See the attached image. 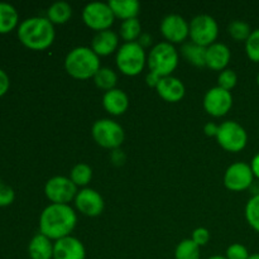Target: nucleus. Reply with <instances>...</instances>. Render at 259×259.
<instances>
[{"label":"nucleus","instance_id":"9d476101","mask_svg":"<svg viewBox=\"0 0 259 259\" xmlns=\"http://www.w3.org/2000/svg\"><path fill=\"white\" fill-rule=\"evenodd\" d=\"M77 186L71 181L70 177L55 176L47 181L45 194L52 204L68 205L77 195Z\"/></svg>","mask_w":259,"mask_h":259},{"label":"nucleus","instance_id":"393cba45","mask_svg":"<svg viewBox=\"0 0 259 259\" xmlns=\"http://www.w3.org/2000/svg\"><path fill=\"white\" fill-rule=\"evenodd\" d=\"M93 78L95 85L105 93L115 89L116 82H118V75L115 73V71L109 67H101Z\"/></svg>","mask_w":259,"mask_h":259},{"label":"nucleus","instance_id":"f704fd0d","mask_svg":"<svg viewBox=\"0 0 259 259\" xmlns=\"http://www.w3.org/2000/svg\"><path fill=\"white\" fill-rule=\"evenodd\" d=\"M14 190L7 185L0 184V206H8L14 201Z\"/></svg>","mask_w":259,"mask_h":259},{"label":"nucleus","instance_id":"ea45409f","mask_svg":"<svg viewBox=\"0 0 259 259\" xmlns=\"http://www.w3.org/2000/svg\"><path fill=\"white\" fill-rule=\"evenodd\" d=\"M151 42H152L151 35H148V34H142L141 37H139V42H138V43H139V45H141L143 48L148 47V46L151 45Z\"/></svg>","mask_w":259,"mask_h":259},{"label":"nucleus","instance_id":"e433bc0d","mask_svg":"<svg viewBox=\"0 0 259 259\" xmlns=\"http://www.w3.org/2000/svg\"><path fill=\"white\" fill-rule=\"evenodd\" d=\"M204 132L207 137H215V138H217L218 132H219V126L215 123H211V121H210V123H207L206 125L204 126Z\"/></svg>","mask_w":259,"mask_h":259},{"label":"nucleus","instance_id":"79ce46f5","mask_svg":"<svg viewBox=\"0 0 259 259\" xmlns=\"http://www.w3.org/2000/svg\"><path fill=\"white\" fill-rule=\"evenodd\" d=\"M249 259H259V253H255V254H252Z\"/></svg>","mask_w":259,"mask_h":259},{"label":"nucleus","instance_id":"b1692460","mask_svg":"<svg viewBox=\"0 0 259 259\" xmlns=\"http://www.w3.org/2000/svg\"><path fill=\"white\" fill-rule=\"evenodd\" d=\"M72 15V8L66 2H57L47 10V18L52 24H65Z\"/></svg>","mask_w":259,"mask_h":259},{"label":"nucleus","instance_id":"4be33fe9","mask_svg":"<svg viewBox=\"0 0 259 259\" xmlns=\"http://www.w3.org/2000/svg\"><path fill=\"white\" fill-rule=\"evenodd\" d=\"M181 53L185 60L196 67L206 66V48L194 42L185 43L181 48Z\"/></svg>","mask_w":259,"mask_h":259},{"label":"nucleus","instance_id":"2f4dec72","mask_svg":"<svg viewBox=\"0 0 259 259\" xmlns=\"http://www.w3.org/2000/svg\"><path fill=\"white\" fill-rule=\"evenodd\" d=\"M238 82V76L235 73V71L230 70V68H227V70L222 71L218 77V86L224 90L230 91L232 89L235 88Z\"/></svg>","mask_w":259,"mask_h":259},{"label":"nucleus","instance_id":"20e7f679","mask_svg":"<svg viewBox=\"0 0 259 259\" xmlns=\"http://www.w3.org/2000/svg\"><path fill=\"white\" fill-rule=\"evenodd\" d=\"M147 65L149 67V72L154 73L158 77L172 76V72L179 65V53L174 45L161 42L151 50L147 58Z\"/></svg>","mask_w":259,"mask_h":259},{"label":"nucleus","instance_id":"58836bf2","mask_svg":"<svg viewBox=\"0 0 259 259\" xmlns=\"http://www.w3.org/2000/svg\"><path fill=\"white\" fill-rule=\"evenodd\" d=\"M250 168H252V172H253V175H254V177L259 179V153H257L254 157H253Z\"/></svg>","mask_w":259,"mask_h":259},{"label":"nucleus","instance_id":"4468645a","mask_svg":"<svg viewBox=\"0 0 259 259\" xmlns=\"http://www.w3.org/2000/svg\"><path fill=\"white\" fill-rule=\"evenodd\" d=\"M75 206L85 217L95 218L104 211V200L94 189H82L75 197Z\"/></svg>","mask_w":259,"mask_h":259},{"label":"nucleus","instance_id":"f3484780","mask_svg":"<svg viewBox=\"0 0 259 259\" xmlns=\"http://www.w3.org/2000/svg\"><path fill=\"white\" fill-rule=\"evenodd\" d=\"M230 58H232V52H230L229 47L224 43L215 42L214 45L206 48V67L211 68V70H227Z\"/></svg>","mask_w":259,"mask_h":259},{"label":"nucleus","instance_id":"423d86ee","mask_svg":"<svg viewBox=\"0 0 259 259\" xmlns=\"http://www.w3.org/2000/svg\"><path fill=\"white\" fill-rule=\"evenodd\" d=\"M91 134L96 143L106 149H118L123 144L125 134L119 123L111 119H100L94 123Z\"/></svg>","mask_w":259,"mask_h":259},{"label":"nucleus","instance_id":"bb28decb","mask_svg":"<svg viewBox=\"0 0 259 259\" xmlns=\"http://www.w3.org/2000/svg\"><path fill=\"white\" fill-rule=\"evenodd\" d=\"M200 247L192 239H184L175 250V259H200Z\"/></svg>","mask_w":259,"mask_h":259},{"label":"nucleus","instance_id":"72a5a7b5","mask_svg":"<svg viewBox=\"0 0 259 259\" xmlns=\"http://www.w3.org/2000/svg\"><path fill=\"white\" fill-rule=\"evenodd\" d=\"M191 239L196 243L199 247H204L210 240V232L206 228H197L192 232Z\"/></svg>","mask_w":259,"mask_h":259},{"label":"nucleus","instance_id":"1a4fd4ad","mask_svg":"<svg viewBox=\"0 0 259 259\" xmlns=\"http://www.w3.org/2000/svg\"><path fill=\"white\" fill-rule=\"evenodd\" d=\"M82 20L90 29L96 32L110 29L115 17L108 3H90L82 10Z\"/></svg>","mask_w":259,"mask_h":259},{"label":"nucleus","instance_id":"cd10ccee","mask_svg":"<svg viewBox=\"0 0 259 259\" xmlns=\"http://www.w3.org/2000/svg\"><path fill=\"white\" fill-rule=\"evenodd\" d=\"M91 177H93V169L86 163H77L70 172L71 181L77 187L86 186L91 181Z\"/></svg>","mask_w":259,"mask_h":259},{"label":"nucleus","instance_id":"dca6fc26","mask_svg":"<svg viewBox=\"0 0 259 259\" xmlns=\"http://www.w3.org/2000/svg\"><path fill=\"white\" fill-rule=\"evenodd\" d=\"M156 91L167 103H179L185 96V85L180 78L174 76L162 77L156 86Z\"/></svg>","mask_w":259,"mask_h":259},{"label":"nucleus","instance_id":"2eb2a0df","mask_svg":"<svg viewBox=\"0 0 259 259\" xmlns=\"http://www.w3.org/2000/svg\"><path fill=\"white\" fill-rule=\"evenodd\" d=\"M86 250L81 240L66 237L53 243V259H85Z\"/></svg>","mask_w":259,"mask_h":259},{"label":"nucleus","instance_id":"c03bdc74","mask_svg":"<svg viewBox=\"0 0 259 259\" xmlns=\"http://www.w3.org/2000/svg\"><path fill=\"white\" fill-rule=\"evenodd\" d=\"M0 184H2V182H0Z\"/></svg>","mask_w":259,"mask_h":259},{"label":"nucleus","instance_id":"c9c22d12","mask_svg":"<svg viewBox=\"0 0 259 259\" xmlns=\"http://www.w3.org/2000/svg\"><path fill=\"white\" fill-rule=\"evenodd\" d=\"M9 89V77L3 70H0V98L4 95Z\"/></svg>","mask_w":259,"mask_h":259},{"label":"nucleus","instance_id":"7ed1b4c3","mask_svg":"<svg viewBox=\"0 0 259 259\" xmlns=\"http://www.w3.org/2000/svg\"><path fill=\"white\" fill-rule=\"evenodd\" d=\"M100 68V57L85 46L73 48L65 58L66 72L76 80H89Z\"/></svg>","mask_w":259,"mask_h":259},{"label":"nucleus","instance_id":"4c0bfd02","mask_svg":"<svg viewBox=\"0 0 259 259\" xmlns=\"http://www.w3.org/2000/svg\"><path fill=\"white\" fill-rule=\"evenodd\" d=\"M159 80H161V77H158V76L154 75V73H152V72H149L148 75H147V78H146L147 85L151 86V88H154V89H156L157 83H158Z\"/></svg>","mask_w":259,"mask_h":259},{"label":"nucleus","instance_id":"37998d69","mask_svg":"<svg viewBox=\"0 0 259 259\" xmlns=\"http://www.w3.org/2000/svg\"><path fill=\"white\" fill-rule=\"evenodd\" d=\"M257 83L259 85V73H258V76H257Z\"/></svg>","mask_w":259,"mask_h":259},{"label":"nucleus","instance_id":"7c9ffc66","mask_svg":"<svg viewBox=\"0 0 259 259\" xmlns=\"http://www.w3.org/2000/svg\"><path fill=\"white\" fill-rule=\"evenodd\" d=\"M245 52L250 61L259 63V28L253 30L245 42Z\"/></svg>","mask_w":259,"mask_h":259},{"label":"nucleus","instance_id":"f8f14e48","mask_svg":"<svg viewBox=\"0 0 259 259\" xmlns=\"http://www.w3.org/2000/svg\"><path fill=\"white\" fill-rule=\"evenodd\" d=\"M233 106L232 93L215 86L210 89L204 96V109L209 115L220 118L227 115Z\"/></svg>","mask_w":259,"mask_h":259},{"label":"nucleus","instance_id":"aec40b11","mask_svg":"<svg viewBox=\"0 0 259 259\" xmlns=\"http://www.w3.org/2000/svg\"><path fill=\"white\" fill-rule=\"evenodd\" d=\"M30 259H53V243L43 234H37L28 247Z\"/></svg>","mask_w":259,"mask_h":259},{"label":"nucleus","instance_id":"39448f33","mask_svg":"<svg viewBox=\"0 0 259 259\" xmlns=\"http://www.w3.org/2000/svg\"><path fill=\"white\" fill-rule=\"evenodd\" d=\"M116 66L123 75L137 76L147 63L144 48L138 42L124 43L116 52Z\"/></svg>","mask_w":259,"mask_h":259},{"label":"nucleus","instance_id":"a211bd4d","mask_svg":"<svg viewBox=\"0 0 259 259\" xmlns=\"http://www.w3.org/2000/svg\"><path fill=\"white\" fill-rule=\"evenodd\" d=\"M119 37L114 30H103V32L96 33L95 37L91 42V50L99 56H109L119 50Z\"/></svg>","mask_w":259,"mask_h":259},{"label":"nucleus","instance_id":"c756f323","mask_svg":"<svg viewBox=\"0 0 259 259\" xmlns=\"http://www.w3.org/2000/svg\"><path fill=\"white\" fill-rule=\"evenodd\" d=\"M245 219L252 229L259 233V194L254 195L245 206Z\"/></svg>","mask_w":259,"mask_h":259},{"label":"nucleus","instance_id":"0eeeda50","mask_svg":"<svg viewBox=\"0 0 259 259\" xmlns=\"http://www.w3.org/2000/svg\"><path fill=\"white\" fill-rule=\"evenodd\" d=\"M218 35H219V25L211 15H196L190 23L189 37L191 38V42L201 47L207 48L214 45Z\"/></svg>","mask_w":259,"mask_h":259},{"label":"nucleus","instance_id":"ddd939ff","mask_svg":"<svg viewBox=\"0 0 259 259\" xmlns=\"http://www.w3.org/2000/svg\"><path fill=\"white\" fill-rule=\"evenodd\" d=\"M162 35L168 43H181L190 35V23L179 14H169L161 22Z\"/></svg>","mask_w":259,"mask_h":259},{"label":"nucleus","instance_id":"412c9836","mask_svg":"<svg viewBox=\"0 0 259 259\" xmlns=\"http://www.w3.org/2000/svg\"><path fill=\"white\" fill-rule=\"evenodd\" d=\"M114 17L124 20L137 18L141 10V4L137 0H110L108 3Z\"/></svg>","mask_w":259,"mask_h":259},{"label":"nucleus","instance_id":"f03ea898","mask_svg":"<svg viewBox=\"0 0 259 259\" xmlns=\"http://www.w3.org/2000/svg\"><path fill=\"white\" fill-rule=\"evenodd\" d=\"M55 37V27L48 18L34 17L25 19L18 29L20 42L33 51L47 50L52 46Z\"/></svg>","mask_w":259,"mask_h":259},{"label":"nucleus","instance_id":"9b49d317","mask_svg":"<svg viewBox=\"0 0 259 259\" xmlns=\"http://www.w3.org/2000/svg\"><path fill=\"white\" fill-rule=\"evenodd\" d=\"M254 180L250 164L245 162H237L228 167L224 175V185L228 190L234 192L249 189Z\"/></svg>","mask_w":259,"mask_h":259},{"label":"nucleus","instance_id":"6ab92c4d","mask_svg":"<svg viewBox=\"0 0 259 259\" xmlns=\"http://www.w3.org/2000/svg\"><path fill=\"white\" fill-rule=\"evenodd\" d=\"M103 106L110 115H121L128 110V95L120 89H113L106 91L103 96Z\"/></svg>","mask_w":259,"mask_h":259},{"label":"nucleus","instance_id":"f257e3e1","mask_svg":"<svg viewBox=\"0 0 259 259\" xmlns=\"http://www.w3.org/2000/svg\"><path fill=\"white\" fill-rule=\"evenodd\" d=\"M77 223V215L70 205L51 204L39 217V232L51 240L70 237Z\"/></svg>","mask_w":259,"mask_h":259},{"label":"nucleus","instance_id":"a19ab883","mask_svg":"<svg viewBox=\"0 0 259 259\" xmlns=\"http://www.w3.org/2000/svg\"><path fill=\"white\" fill-rule=\"evenodd\" d=\"M207 259H228L227 257H223V255H212V257L207 258Z\"/></svg>","mask_w":259,"mask_h":259},{"label":"nucleus","instance_id":"6e6552de","mask_svg":"<svg viewBox=\"0 0 259 259\" xmlns=\"http://www.w3.org/2000/svg\"><path fill=\"white\" fill-rule=\"evenodd\" d=\"M217 141L223 149L237 153V152L243 151L247 146L248 134L239 123L228 120L219 125Z\"/></svg>","mask_w":259,"mask_h":259},{"label":"nucleus","instance_id":"c85d7f7f","mask_svg":"<svg viewBox=\"0 0 259 259\" xmlns=\"http://www.w3.org/2000/svg\"><path fill=\"white\" fill-rule=\"evenodd\" d=\"M253 30L250 29L249 24L243 20H233L228 27V33L237 42H247Z\"/></svg>","mask_w":259,"mask_h":259},{"label":"nucleus","instance_id":"5701e85b","mask_svg":"<svg viewBox=\"0 0 259 259\" xmlns=\"http://www.w3.org/2000/svg\"><path fill=\"white\" fill-rule=\"evenodd\" d=\"M18 13L13 5L7 3H0V34L9 33L17 27Z\"/></svg>","mask_w":259,"mask_h":259},{"label":"nucleus","instance_id":"473e14b6","mask_svg":"<svg viewBox=\"0 0 259 259\" xmlns=\"http://www.w3.org/2000/svg\"><path fill=\"white\" fill-rule=\"evenodd\" d=\"M225 257L228 259H249L250 254L244 245L240 243H234L228 247Z\"/></svg>","mask_w":259,"mask_h":259},{"label":"nucleus","instance_id":"a878e982","mask_svg":"<svg viewBox=\"0 0 259 259\" xmlns=\"http://www.w3.org/2000/svg\"><path fill=\"white\" fill-rule=\"evenodd\" d=\"M142 35V25L138 18L124 20L120 25V37L125 43L137 42Z\"/></svg>","mask_w":259,"mask_h":259}]
</instances>
